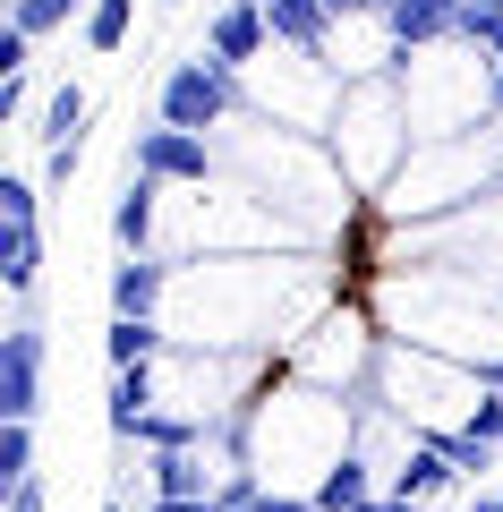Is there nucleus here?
Wrapping results in <instances>:
<instances>
[{"mask_svg": "<svg viewBox=\"0 0 503 512\" xmlns=\"http://www.w3.org/2000/svg\"><path fill=\"white\" fill-rule=\"evenodd\" d=\"M231 111H248V94H239V69H222L214 52L180 60V69L162 77V120L171 128H222Z\"/></svg>", "mask_w": 503, "mask_h": 512, "instance_id": "obj_1", "label": "nucleus"}, {"mask_svg": "<svg viewBox=\"0 0 503 512\" xmlns=\"http://www.w3.org/2000/svg\"><path fill=\"white\" fill-rule=\"evenodd\" d=\"M43 410V325L18 316L0 333V419H35Z\"/></svg>", "mask_w": 503, "mask_h": 512, "instance_id": "obj_2", "label": "nucleus"}, {"mask_svg": "<svg viewBox=\"0 0 503 512\" xmlns=\"http://www.w3.org/2000/svg\"><path fill=\"white\" fill-rule=\"evenodd\" d=\"M128 171H154V180H205V171H214V146H205V128L154 120V128L128 137Z\"/></svg>", "mask_w": 503, "mask_h": 512, "instance_id": "obj_3", "label": "nucleus"}, {"mask_svg": "<svg viewBox=\"0 0 503 512\" xmlns=\"http://www.w3.org/2000/svg\"><path fill=\"white\" fill-rule=\"evenodd\" d=\"M265 43H273L265 0H231V9H214V26H205V52H214L222 69H248V60H265Z\"/></svg>", "mask_w": 503, "mask_h": 512, "instance_id": "obj_4", "label": "nucleus"}, {"mask_svg": "<svg viewBox=\"0 0 503 512\" xmlns=\"http://www.w3.org/2000/svg\"><path fill=\"white\" fill-rule=\"evenodd\" d=\"M469 0H401V9H384V26H393V69H410L427 43H444L452 26H461Z\"/></svg>", "mask_w": 503, "mask_h": 512, "instance_id": "obj_5", "label": "nucleus"}, {"mask_svg": "<svg viewBox=\"0 0 503 512\" xmlns=\"http://www.w3.org/2000/svg\"><path fill=\"white\" fill-rule=\"evenodd\" d=\"M265 18H273V43H290L299 60L333 52V9L324 0H265Z\"/></svg>", "mask_w": 503, "mask_h": 512, "instance_id": "obj_6", "label": "nucleus"}, {"mask_svg": "<svg viewBox=\"0 0 503 512\" xmlns=\"http://www.w3.org/2000/svg\"><path fill=\"white\" fill-rule=\"evenodd\" d=\"M171 180H154V171H128V188H120V205H111V239H120L128 256H145L154 248V197Z\"/></svg>", "mask_w": 503, "mask_h": 512, "instance_id": "obj_7", "label": "nucleus"}, {"mask_svg": "<svg viewBox=\"0 0 503 512\" xmlns=\"http://www.w3.org/2000/svg\"><path fill=\"white\" fill-rule=\"evenodd\" d=\"M154 367H162V359H145V367H111V410H103V427H111L120 444H137L145 410H154Z\"/></svg>", "mask_w": 503, "mask_h": 512, "instance_id": "obj_8", "label": "nucleus"}, {"mask_svg": "<svg viewBox=\"0 0 503 512\" xmlns=\"http://www.w3.org/2000/svg\"><path fill=\"white\" fill-rule=\"evenodd\" d=\"M162 282H171L162 256H128V265H111V316H154L162 308Z\"/></svg>", "mask_w": 503, "mask_h": 512, "instance_id": "obj_9", "label": "nucleus"}, {"mask_svg": "<svg viewBox=\"0 0 503 512\" xmlns=\"http://www.w3.org/2000/svg\"><path fill=\"white\" fill-rule=\"evenodd\" d=\"M35 274H43V231L35 222H0V282H9V299H35Z\"/></svg>", "mask_w": 503, "mask_h": 512, "instance_id": "obj_10", "label": "nucleus"}, {"mask_svg": "<svg viewBox=\"0 0 503 512\" xmlns=\"http://www.w3.org/2000/svg\"><path fill=\"white\" fill-rule=\"evenodd\" d=\"M103 359H111V367H145V359H171V333H162L154 316H111V333H103Z\"/></svg>", "mask_w": 503, "mask_h": 512, "instance_id": "obj_11", "label": "nucleus"}, {"mask_svg": "<svg viewBox=\"0 0 503 512\" xmlns=\"http://www.w3.org/2000/svg\"><path fill=\"white\" fill-rule=\"evenodd\" d=\"M393 487H401V495H410V504H418V495H444V487H461V470H452V461L435 453L427 436H410V453H401Z\"/></svg>", "mask_w": 503, "mask_h": 512, "instance_id": "obj_12", "label": "nucleus"}, {"mask_svg": "<svg viewBox=\"0 0 503 512\" xmlns=\"http://www.w3.org/2000/svg\"><path fill=\"white\" fill-rule=\"evenodd\" d=\"M452 43H461V52H478L486 77H495V69H503V9H495V0H469L461 26H452Z\"/></svg>", "mask_w": 503, "mask_h": 512, "instance_id": "obj_13", "label": "nucleus"}, {"mask_svg": "<svg viewBox=\"0 0 503 512\" xmlns=\"http://www.w3.org/2000/svg\"><path fill=\"white\" fill-rule=\"evenodd\" d=\"M316 504H324V512L367 504V461H359V453H333V461H324V478H316Z\"/></svg>", "mask_w": 503, "mask_h": 512, "instance_id": "obj_14", "label": "nucleus"}, {"mask_svg": "<svg viewBox=\"0 0 503 512\" xmlns=\"http://www.w3.org/2000/svg\"><path fill=\"white\" fill-rule=\"evenodd\" d=\"M154 495H214V487H205V453H197V444L154 453Z\"/></svg>", "mask_w": 503, "mask_h": 512, "instance_id": "obj_15", "label": "nucleus"}, {"mask_svg": "<svg viewBox=\"0 0 503 512\" xmlns=\"http://www.w3.org/2000/svg\"><path fill=\"white\" fill-rule=\"evenodd\" d=\"M35 478V419H0V487Z\"/></svg>", "mask_w": 503, "mask_h": 512, "instance_id": "obj_16", "label": "nucleus"}, {"mask_svg": "<svg viewBox=\"0 0 503 512\" xmlns=\"http://www.w3.org/2000/svg\"><path fill=\"white\" fill-rule=\"evenodd\" d=\"M128 26H137V0H94V9H86V43H94V52H120Z\"/></svg>", "mask_w": 503, "mask_h": 512, "instance_id": "obj_17", "label": "nucleus"}, {"mask_svg": "<svg viewBox=\"0 0 503 512\" xmlns=\"http://www.w3.org/2000/svg\"><path fill=\"white\" fill-rule=\"evenodd\" d=\"M77 120H86V86H52V103H43V137H52V146H69Z\"/></svg>", "mask_w": 503, "mask_h": 512, "instance_id": "obj_18", "label": "nucleus"}, {"mask_svg": "<svg viewBox=\"0 0 503 512\" xmlns=\"http://www.w3.org/2000/svg\"><path fill=\"white\" fill-rule=\"evenodd\" d=\"M77 9H94V0H18V9H9V26H26V35H52V26H69Z\"/></svg>", "mask_w": 503, "mask_h": 512, "instance_id": "obj_19", "label": "nucleus"}, {"mask_svg": "<svg viewBox=\"0 0 503 512\" xmlns=\"http://www.w3.org/2000/svg\"><path fill=\"white\" fill-rule=\"evenodd\" d=\"M43 214V188L35 180H0V222H35Z\"/></svg>", "mask_w": 503, "mask_h": 512, "instance_id": "obj_20", "label": "nucleus"}, {"mask_svg": "<svg viewBox=\"0 0 503 512\" xmlns=\"http://www.w3.org/2000/svg\"><path fill=\"white\" fill-rule=\"evenodd\" d=\"M77 163H86V137L52 146V154H43V188H69V180H77Z\"/></svg>", "mask_w": 503, "mask_h": 512, "instance_id": "obj_21", "label": "nucleus"}, {"mask_svg": "<svg viewBox=\"0 0 503 512\" xmlns=\"http://www.w3.org/2000/svg\"><path fill=\"white\" fill-rule=\"evenodd\" d=\"M214 495H222V512H248V504H256L265 487H256V470H231V478H222Z\"/></svg>", "mask_w": 503, "mask_h": 512, "instance_id": "obj_22", "label": "nucleus"}, {"mask_svg": "<svg viewBox=\"0 0 503 512\" xmlns=\"http://www.w3.org/2000/svg\"><path fill=\"white\" fill-rule=\"evenodd\" d=\"M26 60H35V35H26V26H9V35H0V77H18Z\"/></svg>", "mask_w": 503, "mask_h": 512, "instance_id": "obj_23", "label": "nucleus"}, {"mask_svg": "<svg viewBox=\"0 0 503 512\" xmlns=\"http://www.w3.org/2000/svg\"><path fill=\"white\" fill-rule=\"evenodd\" d=\"M469 436H486V444H503V393H486V402L469 410Z\"/></svg>", "mask_w": 503, "mask_h": 512, "instance_id": "obj_24", "label": "nucleus"}, {"mask_svg": "<svg viewBox=\"0 0 503 512\" xmlns=\"http://www.w3.org/2000/svg\"><path fill=\"white\" fill-rule=\"evenodd\" d=\"M145 512H222V495H154Z\"/></svg>", "mask_w": 503, "mask_h": 512, "instance_id": "obj_25", "label": "nucleus"}, {"mask_svg": "<svg viewBox=\"0 0 503 512\" xmlns=\"http://www.w3.org/2000/svg\"><path fill=\"white\" fill-rule=\"evenodd\" d=\"M248 512H324V504H316V495H256Z\"/></svg>", "mask_w": 503, "mask_h": 512, "instance_id": "obj_26", "label": "nucleus"}, {"mask_svg": "<svg viewBox=\"0 0 503 512\" xmlns=\"http://www.w3.org/2000/svg\"><path fill=\"white\" fill-rule=\"evenodd\" d=\"M9 512H43V478H18L9 487Z\"/></svg>", "mask_w": 503, "mask_h": 512, "instance_id": "obj_27", "label": "nucleus"}, {"mask_svg": "<svg viewBox=\"0 0 503 512\" xmlns=\"http://www.w3.org/2000/svg\"><path fill=\"white\" fill-rule=\"evenodd\" d=\"M350 512H418V504H410V495L393 487V495H367V504H350Z\"/></svg>", "mask_w": 503, "mask_h": 512, "instance_id": "obj_28", "label": "nucleus"}, {"mask_svg": "<svg viewBox=\"0 0 503 512\" xmlns=\"http://www.w3.org/2000/svg\"><path fill=\"white\" fill-rule=\"evenodd\" d=\"M486 120H503V69L486 77Z\"/></svg>", "mask_w": 503, "mask_h": 512, "instance_id": "obj_29", "label": "nucleus"}, {"mask_svg": "<svg viewBox=\"0 0 503 512\" xmlns=\"http://www.w3.org/2000/svg\"><path fill=\"white\" fill-rule=\"evenodd\" d=\"M324 9H333V18H376V9H367V0H324Z\"/></svg>", "mask_w": 503, "mask_h": 512, "instance_id": "obj_30", "label": "nucleus"}, {"mask_svg": "<svg viewBox=\"0 0 503 512\" xmlns=\"http://www.w3.org/2000/svg\"><path fill=\"white\" fill-rule=\"evenodd\" d=\"M469 512H503V487L495 495H469Z\"/></svg>", "mask_w": 503, "mask_h": 512, "instance_id": "obj_31", "label": "nucleus"}, {"mask_svg": "<svg viewBox=\"0 0 503 512\" xmlns=\"http://www.w3.org/2000/svg\"><path fill=\"white\" fill-rule=\"evenodd\" d=\"M367 9H376V18H384V9H401V0H367Z\"/></svg>", "mask_w": 503, "mask_h": 512, "instance_id": "obj_32", "label": "nucleus"}, {"mask_svg": "<svg viewBox=\"0 0 503 512\" xmlns=\"http://www.w3.org/2000/svg\"><path fill=\"white\" fill-rule=\"evenodd\" d=\"M103 512H120V504H103Z\"/></svg>", "mask_w": 503, "mask_h": 512, "instance_id": "obj_33", "label": "nucleus"}, {"mask_svg": "<svg viewBox=\"0 0 503 512\" xmlns=\"http://www.w3.org/2000/svg\"><path fill=\"white\" fill-rule=\"evenodd\" d=\"M495 9H503V0H495Z\"/></svg>", "mask_w": 503, "mask_h": 512, "instance_id": "obj_34", "label": "nucleus"}]
</instances>
